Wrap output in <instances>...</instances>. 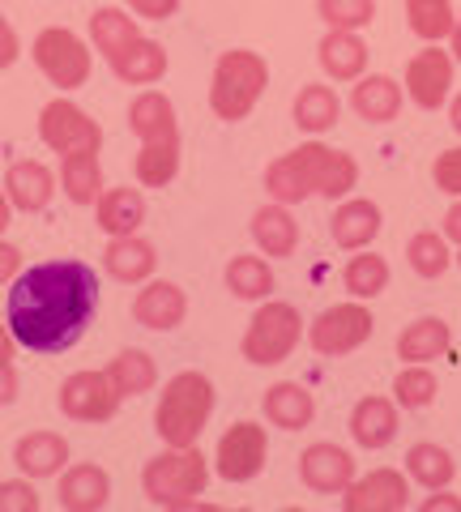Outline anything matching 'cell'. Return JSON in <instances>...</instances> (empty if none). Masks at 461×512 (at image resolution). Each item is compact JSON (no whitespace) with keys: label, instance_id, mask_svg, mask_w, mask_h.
I'll return each instance as SVG.
<instances>
[{"label":"cell","instance_id":"1","mask_svg":"<svg viewBox=\"0 0 461 512\" xmlns=\"http://www.w3.org/2000/svg\"><path fill=\"white\" fill-rule=\"evenodd\" d=\"M99 312V274L86 261H43L9 282L13 342L35 355H65Z\"/></svg>","mask_w":461,"mask_h":512},{"label":"cell","instance_id":"2","mask_svg":"<svg viewBox=\"0 0 461 512\" xmlns=\"http://www.w3.org/2000/svg\"><path fill=\"white\" fill-rule=\"evenodd\" d=\"M214 402H218V393H214V380L205 372H193V367H188V372H176L163 384V397H158V406H154L158 440L171 444V448L197 444L205 423H210V414H214Z\"/></svg>","mask_w":461,"mask_h":512},{"label":"cell","instance_id":"3","mask_svg":"<svg viewBox=\"0 0 461 512\" xmlns=\"http://www.w3.org/2000/svg\"><path fill=\"white\" fill-rule=\"evenodd\" d=\"M205 487H210V461L197 444L188 448H163L158 457L146 461L141 470V491L154 508H167V512H188L201 504Z\"/></svg>","mask_w":461,"mask_h":512},{"label":"cell","instance_id":"4","mask_svg":"<svg viewBox=\"0 0 461 512\" xmlns=\"http://www.w3.org/2000/svg\"><path fill=\"white\" fill-rule=\"evenodd\" d=\"M269 86V64L252 47H231L214 60L210 73V111L222 124H240L257 111L261 94Z\"/></svg>","mask_w":461,"mask_h":512},{"label":"cell","instance_id":"5","mask_svg":"<svg viewBox=\"0 0 461 512\" xmlns=\"http://www.w3.org/2000/svg\"><path fill=\"white\" fill-rule=\"evenodd\" d=\"M299 338H304V316H299L295 303L286 299H261V308L252 312L248 329H244V342H240V355L252 367H278L295 355Z\"/></svg>","mask_w":461,"mask_h":512},{"label":"cell","instance_id":"6","mask_svg":"<svg viewBox=\"0 0 461 512\" xmlns=\"http://www.w3.org/2000/svg\"><path fill=\"white\" fill-rule=\"evenodd\" d=\"M30 60L56 90H82L90 82V47L69 26H43L30 43Z\"/></svg>","mask_w":461,"mask_h":512},{"label":"cell","instance_id":"7","mask_svg":"<svg viewBox=\"0 0 461 512\" xmlns=\"http://www.w3.org/2000/svg\"><path fill=\"white\" fill-rule=\"evenodd\" d=\"M376 333V316L363 299H346V303H333L321 316H312L308 325V346L325 359H342V355H355V350L368 342Z\"/></svg>","mask_w":461,"mask_h":512},{"label":"cell","instance_id":"8","mask_svg":"<svg viewBox=\"0 0 461 512\" xmlns=\"http://www.w3.org/2000/svg\"><path fill=\"white\" fill-rule=\"evenodd\" d=\"M291 158H295V167L304 175L312 197L342 201L359 188V163H355V154H346V150H333L325 141H308V146L291 150Z\"/></svg>","mask_w":461,"mask_h":512},{"label":"cell","instance_id":"9","mask_svg":"<svg viewBox=\"0 0 461 512\" xmlns=\"http://www.w3.org/2000/svg\"><path fill=\"white\" fill-rule=\"evenodd\" d=\"M265 457H269L265 427L252 423V419H240L222 431L218 453H214V470H218V478H227V483H252V478L265 470Z\"/></svg>","mask_w":461,"mask_h":512},{"label":"cell","instance_id":"10","mask_svg":"<svg viewBox=\"0 0 461 512\" xmlns=\"http://www.w3.org/2000/svg\"><path fill=\"white\" fill-rule=\"evenodd\" d=\"M39 141L52 154L103 150V128H99V120H90L73 99H52L39 111Z\"/></svg>","mask_w":461,"mask_h":512},{"label":"cell","instance_id":"11","mask_svg":"<svg viewBox=\"0 0 461 512\" xmlns=\"http://www.w3.org/2000/svg\"><path fill=\"white\" fill-rule=\"evenodd\" d=\"M120 389L111 384L107 372H73L56 393V406L73 423H107L120 410Z\"/></svg>","mask_w":461,"mask_h":512},{"label":"cell","instance_id":"12","mask_svg":"<svg viewBox=\"0 0 461 512\" xmlns=\"http://www.w3.org/2000/svg\"><path fill=\"white\" fill-rule=\"evenodd\" d=\"M453 69H457V60L444 52L440 43H427L423 52H415L406 64V77H402L406 99L419 111H440L453 94Z\"/></svg>","mask_w":461,"mask_h":512},{"label":"cell","instance_id":"13","mask_svg":"<svg viewBox=\"0 0 461 512\" xmlns=\"http://www.w3.org/2000/svg\"><path fill=\"white\" fill-rule=\"evenodd\" d=\"M342 508L346 512H406L410 508V474L402 470H368V474H355L351 487L342 491Z\"/></svg>","mask_w":461,"mask_h":512},{"label":"cell","instance_id":"14","mask_svg":"<svg viewBox=\"0 0 461 512\" xmlns=\"http://www.w3.org/2000/svg\"><path fill=\"white\" fill-rule=\"evenodd\" d=\"M351 478H355L351 448L321 440V444H308L304 453H299V483L316 495H342L351 487Z\"/></svg>","mask_w":461,"mask_h":512},{"label":"cell","instance_id":"15","mask_svg":"<svg viewBox=\"0 0 461 512\" xmlns=\"http://www.w3.org/2000/svg\"><path fill=\"white\" fill-rule=\"evenodd\" d=\"M188 316V295L184 286L167 282V278H150L146 286L137 291L133 299V320L141 329H154V333H171L180 329Z\"/></svg>","mask_w":461,"mask_h":512},{"label":"cell","instance_id":"16","mask_svg":"<svg viewBox=\"0 0 461 512\" xmlns=\"http://www.w3.org/2000/svg\"><path fill=\"white\" fill-rule=\"evenodd\" d=\"M0 188H5V197L13 201V210L43 214L56 197V175L47 163H39V158H18V163H9L5 184Z\"/></svg>","mask_w":461,"mask_h":512},{"label":"cell","instance_id":"17","mask_svg":"<svg viewBox=\"0 0 461 512\" xmlns=\"http://www.w3.org/2000/svg\"><path fill=\"white\" fill-rule=\"evenodd\" d=\"M380 227H385V218H380V205L368 201V197H342V205L329 218L333 244L346 248V252L372 248V239L380 235Z\"/></svg>","mask_w":461,"mask_h":512},{"label":"cell","instance_id":"18","mask_svg":"<svg viewBox=\"0 0 461 512\" xmlns=\"http://www.w3.org/2000/svg\"><path fill=\"white\" fill-rule=\"evenodd\" d=\"M13 466H18L30 483L56 478L69 466V440L60 436V431H26V436L13 444Z\"/></svg>","mask_w":461,"mask_h":512},{"label":"cell","instance_id":"19","mask_svg":"<svg viewBox=\"0 0 461 512\" xmlns=\"http://www.w3.org/2000/svg\"><path fill=\"white\" fill-rule=\"evenodd\" d=\"M60 508L69 512H99L111 504V474L94 461H77V466L60 470Z\"/></svg>","mask_w":461,"mask_h":512},{"label":"cell","instance_id":"20","mask_svg":"<svg viewBox=\"0 0 461 512\" xmlns=\"http://www.w3.org/2000/svg\"><path fill=\"white\" fill-rule=\"evenodd\" d=\"M103 269L124 286L150 282L158 269V252L150 239H141V235H111L103 248Z\"/></svg>","mask_w":461,"mask_h":512},{"label":"cell","instance_id":"21","mask_svg":"<svg viewBox=\"0 0 461 512\" xmlns=\"http://www.w3.org/2000/svg\"><path fill=\"white\" fill-rule=\"evenodd\" d=\"M107 64H111V73H116L124 86H154V82H163V73H167L171 60L163 52V43L137 35V39L124 43L120 52H111Z\"/></svg>","mask_w":461,"mask_h":512},{"label":"cell","instance_id":"22","mask_svg":"<svg viewBox=\"0 0 461 512\" xmlns=\"http://www.w3.org/2000/svg\"><path fill=\"white\" fill-rule=\"evenodd\" d=\"M351 440L359 448H368V453H376V448H389L397 440V402L393 397H359L355 410H351Z\"/></svg>","mask_w":461,"mask_h":512},{"label":"cell","instance_id":"23","mask_svg":"<svg viewBox=\"0 0 461 512\" xmlns=\"http://www.w3.org/2000/svg\"><path fill=\"white\" fill-rule=\"evenodd\" d=\"M316 60L333 82H359L368 69V43L359 39V30H325V39L316 43Z\"/></svg>","mask_w":461,"mask_h":512},{"label":"cell","instance_id":"24","mask_svg":"<svg viewBox=\"0 0 461 512\" xmlns=\"http://www.w3.org/2000/svg\"><path fill=\"white\" fill-rule=\"evenodd\" d=\"M261 410H265V419L282 431H304L316 419V397L299 380H278L265 389Z\"/></svg>","mask_w":461,"mask_h":512},{"label":"cell","instance_id":"25","mask_svg":"<svg viewBox=\"0 0 461 512\" xmlns=\"http://www.w3.org/2000/svg\"><path fill=\"white\" fill-rule=\"evenodd\" d=\"M129 128L137 141H180L176 103L163 90H141L129 103Z\"/></svg>","mask_w":461,"mask_h":512},{"label":"cell","instance_id":"26","mask_svg":"<svg viewBox=\"0 0 461 512\" xmlns=\"http://www.w3.org/2000/svg\"><path fill=\"white\" fill-rule=\"evenodd\" d=\"M402 99H406V90L385 73H368V77H359V82L351 86V111L359 120H368V124L397 120L402 116Z\"/></svg>","mask_w":461,"mask_h":512},{"label":"cell","instance_id":"27","mask_svg":"<svg viewBox=\"0 0 461 512\" xmlns=\"http://www.w3.org/2000/svg\"><path fill=\"white\" fill-rule=\"evenodd\" d=\"M252 244H257L265 256H274V261H282V256H295L299 248V222L291 214V205H261L257 214H252Z\"/></svg>","mask_w":461,"mask_h":512},{"label":"cell","instance_id":"28","mask_svg":"<svg viewBox=\"0 0 461 512\" xmlns=\"http://www.w3.org/2000/svg\"><path fill=\"white\" fill-rule=\"evenodd\" d=\"M453 346V329L440 316H419L397 333V359L402 363H436L449 355Z\"/></svg>","mask_w":461,"mask_h":512},{"label":"cell","instance_id":"29","mask_svg":"<svg viewBox=\"0 0 461 512\" xmlns=\"http://www.w3.org/2000/svg\"><path fill=\"white\" fill-rule=\"evenodd\" d=\"M291 116L299 124V133L321 137V133H329V128L342 120V99H338V90H333V86L308 82V86H299L295 103H291Z\"/></svg>","mask_w":461,"mask_h":512},{"label":"cell","instance_id":"30","mask_svg":"<svg viewBox=\"0 0 461 512\" xmlns=\"http://www.w3.org/2000/svg\"><path fill=\"white\" fill-rule=\"evenodd\" d=\"M94 222L107 235H137L146 222V197L137 188H103V197L94 201Z\"/></svg>","mask_w":461,"mask_h":512},{"label":"cell","instance_id":"31","mask_svg":"<svg viewBox=\"0 0 461 512\" xmlns=\"http://www.w3.org/2000/svg\"><path fill=\"white\" fill-rule=\"evenodd\" d=\"M60 188L73 205H94L103 197V163L99 150H73L60 154Z\"/></svg>","mask_w":461,"mask_h":512},{"label":"cell","instance_id":"32","mask_svg":"<svg viewBox=\"0 0 461 512\" xmlns=\"http://www.w3.org/2000/svg\"><path fill=\"white\" fill-rule=\"evenodd\" d=\"M222 282H227V291L235 299H244V303H261V299L274 295V269H269V261H265V256H257V252L231 256Z\"/></svg>","mask_w":461,"mask_h":512},{"label":"cell","instance_id":"33","mask_svg":"<svg viewBox=\"0 0 461 512\" xmlns=\"http://www.w3.org/2000/svg\"><path fill=\"white\" fill-rule=\"evenodd\" d=\"M389 261L385 256H376L372 248H359L351 261H346L342 269V286H346V295L351 299H363V303H372L389 291Z\"/></svg>","mask_w":461,"mask_h":512},{"label":"cell","instance_id":"34","mask_svg":"<svg viewBox=\"0 0 461 512\" xmlns=\"http://www.w3.org/2000/svg\"><path fill=\"white\" fill-rule=\"evenodd\" d=\"M103 372H107L111 384L120 389V397H141V393H150L154 384H158V363H154V355H150V350H137V346L120 350V355L111 359Z\"/></svg>","mask_w":461,"mask_h":512},{"label":"cell","instance_id":"35","mask_svg":"<svg viewBox=\"0 0 461 512\" xmlns=\"http://www.w3.org/2000/svg\"><path fill=\"white\" fill-rule=\"evenodd\" d=\"M406 474L415 478L423 491H440V487L453 483L457 461H453L449 448H440L432 440H419V444H410V453H406Z\"/></svg>","mask_w":461,"mask_h":512},{"label":"cell","instance_id":"36","mask_svg":"<svg viewBox=\"0 0 461 512\" xmlns=\"http://www.w3.org/2000/svg\"><path fill=\"white\" fill-rule=\"evenodd\" d=\"M133 175L141 188H167L180 175V141H141Z\"/></svg>","mask_w":461,"mask_h":512},{"label":"cell","instance_id":"37","mask_svg":"<svg viewBox=\"0 0 461 512\" xmlns=\"http://www.w3.org/2000/svg\"><path fill=\"white\" fill-rule=\"evenodd\" d=\"M406 261H410V269H415L419 278L436 282V278L449 274L453 248H449V239H444L440 231H419V235H410V244H406Z\"/></svg>","mask_w":461,"mask_h":512},{"label":"cell","instance_id":"38","mask_svg":"<svg viewBox=\"0 0 461 512\" xmlns=\"http://www.w3.org/2000/svg\"><path fill=\"white\" fill-rule=\"evenodd\" d=\"M406 22L423 43H440L453 35L457 9L453 0H406Z\"/></svg>","mask_w":461,"mask_h":512},{"label":"cell","instance_id":"39","mask_svg":"<svg viewBox=\"0 0 461 512\" xmlns=\"http://www.w3.org/2000/svg\"><path fill=\"white\" fill-rule=\"evenodd\" d=\"M436 393H440V380L427 363H406L393 376V402L402 410H427L436 402Z\"/></svg>","mask_w":461,"mask_h":512},{"label":"cell","instance_id":"40","mask_svg":"<svg viewBox=\"0 0 461 512\" xmlns=\"http://www.w3.org/2000/svg\"><path fill=\"white\" fill-rule=\"evenodd\" d=\"M141 35V26H137V18H129L124 9H111V5H103V9H94L90 13V43L103 52V60L111 56V52H120L129 39H137Z\"/></svg>","mask_w":461,"mask_h":512},{"label":"cell","instance_id":"41","mask_svg":"<svg viewBox=\"0 0 461 512\" xmlns=\"http://www.w3.org/2000/svg\"><path fill=\"white\" fill-rule=\"evenodd\" d=\"M265 192H269V197H274L278 205H304V201L312 197L291 154H282V158H274V163L265 167Z\"/></svg>","mask_w":461,"mask_h":512},{"label":"cell","instance_id":"42","mask_svg":"<svg viewBox=\"0 0 461 512\" xmlns=\"http://www.w3.org/2000/svg\"><path fill=\"white\" fill-rule=\"evenodd\" d=\"M316 13L329 30H363L376 18V0H321Z\"/></svg>","mask_w":461,"mask_h":512},{"label":"cell","instance_id":"43","mask_svg":"<svg viewBox=\"0 0 461 512\" xmlns=\"http://www.w3.org/2000/svg\"><path fill=\"white\" fill-rule=\"evenodd\" d=\"M43 500H39V491L30 487V478H5L0 483V512H39Z\"/></svg>","mask_w":461,"mask_h":512},{"label":"cell","instance_id":"44","mask_svg":"<svg viewBox=\"0 0 461 512\" xmlns=\"http://www.w3.org/2000/svg\"><path fill=\"white\" fill-rule=\"evenodd\" d=\"M432 180H436V188L444 192V197H461V146L436 154Z\"/></svg>","mask_w":461,"mask_h":512},{"label":"cell","instance_id":"45","mask_svg":"<svg viewBox=\"0 0 461 512\" xmlns=\"http://www.w3.org/2000/svg\"><path fill=\"white\" fill-rule=\"evenodd\" d=\"M133 18H146V22H167L180 13V0H124Z\"/></svg>","mask_w":461,"mask_h":512},{"label":"cell","instance_id":"46","mask_svg":"<svg viewBox=\"0 0 461 512\" xmlns=\"http://www.w3.org/2000/svg\"><path fill=\"white\" fill-rule=\"evenodd\" d=\"M18 56H22V39H18V30H13V22L0 13V73L13 69Z\"/></svg>","mask_w":461,"mask_h":512},{"label":"cell","instance_id":"47","mask_svg":"<svg viewBox=\"0 0 461 512\" xmlns=\"http://www.w3.org/2000/svg\"><path fill=\"white\" fill-rule=\"evenodd\" d=\"M18 274H22V248H13L0 239V286H9Z\"/></svg>","mask_w":461,"mask_h":512},{"label":"cell","instance_id":"48","mask_svg":"<svg viewBox=\"0 0 461 512\" xmlns=\"http://www.w3.org/2000/svg\"><path fill=\"white\" fill-rule=\"evenodd\" d=\"M419 512H461V495H453L449 487H440L419 504Z\"/></svg>","mask_w":461,"mask_h":512},{"label":"cell","instance_id":"49","mask_svg":"<svg viewBox=\"0 0 461 512\" xmlns=\"http://www.w3.org/2000/svg\"><path fill=\"white\" fill-rule=\"evenodd\" d=\"M18 367H13V363H0V410H5V406H13V402H18Z\"/></svg>","mask_w":461,"mask_h":512},{"label":"cell","instance_id":"50","mask_svg":"<svg viewBox=\"0 0 461 512\" xmlns=\"http://www.w3.org/2000/svg\"><path fill=\"white\" fill-rule=\"evenodd\" d=\"M440 235L449 239V244H457V248H461V197L449 205V214H444V227H440Z\"/></svg>","mask_w":461,"mask_h":512},{"label":"cell","instance_id":"51","mask_svg":"<svg viewBox=\"0 0 461 512\" xmlns=\"http://www.w3.org/2000/svg\"><path fill=\"white\" fill-rule=\"evenodd\" d=\"M13 346H18V342H13V329L5 325V320H0V363L13 359Z\"/></svg>","mask_w":461,"mask_h":512},{"label":"cell","instance_id":"52","mask_svg":"<svg viewBox=\"0 0 461 512\" xmlns=\"http://www.w3.org/2000/svg\"><path fill=\"white\" fill-rule=\"evenodd\" d=\"M9 222H13V201L5 197V188H0V235L9 231Z\"/></svg>","mask_w":461,"mask_h":512},{"label":"cell","instance_id":"53","mask_svg":"<svg viewBox=\"0 0 461 512\" xmlns=\"http://www.w3.org/2000/svg\"><path fill=\"white\" fill-rule=\"evenodd\" d=\"M449 43H453V47H449V56L461 64V13H457V22H453V35H449Z\"/></svg>","mask_w":461,"mask_h":512},{"label":"cell","instance_id":"54","mask_svg":"<svg viewBox=\"0 0 461 512\" xmlns=\"http://www.w3.org/2000/svg\"><path fill=\"white\" fill-rule=\"evenodd\" d=\"M449 124H453V133L461 137V94H457V99L449 103Z\"/></svg>","mask_w":461,"mask_h":512},{"label":"cell","instance_id":"55","mask_svg":"<svg viewBox=\"0 0 461 512\" xmlns=\"http://www.w3.org/2000/svg\"><path fill=\"white\" fill-rule=\"evenodd\" d=\"M453 265H461V252H457V256H453Z\"/></svg>","mask_w":461,"mask_h":512}]
</instances>
